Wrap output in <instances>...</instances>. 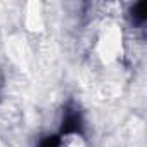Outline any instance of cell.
I'll return each instance as SVG.
<instances>
[{"instance_id": "cell-1", "label": "cell", "mask_w": 147, "mask_h": 147, "mask_svg": "<svg viewBox=\"0 0 147 147\" xmlns=\"http://www.w3.org/2000/svg\"><path fill=\"white\" fill-rule=\"evenodd\" d=\"M83 130V121L78 111H66L62 118V126H61V135H78Z\"/></svg>"}, {"instance_id": "cell-2", "label": "cell", "mask_w": 147, "mask_h": 147, "mask_svg": "<svg viewBox=\"0 0 147 147\" xmlns=\"http://www.w3.org/2000/svg\"><path fill=\"white\" fill-rule=\"evenodd\" d=\"M131 19L137 24H144L145 23V19H147V4L145 2H138V4L133 5V9H131Z\"/></svg>"}, {"instance_id": "cell-3", "label": "cell", "mask_w": 147, "mask_h": 147, "mask_svg": "<svg viewBox=\"0 0 147 147\" xmlns=\"http://www.w3.org/2000/svg\"><path fill=\"white\" fill-rule=\"evenodd\" d=\"M36 147H61V135H47L38 140Z\"/></svg>"}]
</instances>
